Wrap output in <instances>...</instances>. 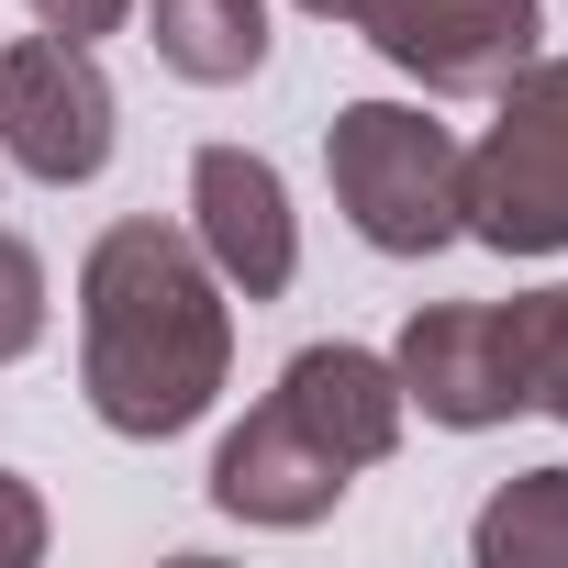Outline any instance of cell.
Returning <instances> with one entry per match:
<instances>
[{
  "instance_id": "obj_9",
  "label": "cell",
  "mask_w": 568,
  "mask_h": 568,
  "mask_svg": "<svg viewBox=\"0 0 568 568\" xmlns=\"http://www.w3.org/2000/svg\"><path fill=\"white\" fill-rule=\"evenodd\" d=\"M278 402H291L346 468L402 457V424H413V402H402V379H390L379 346H302L291 368H278Z\"/></svg>"
},
{
  "instance_id": "obj_3",
  "label": "cell",
  "mask_w": 568,
  "mask_h": 568,
  "mask_svg": "<svg viewBox=\"0 0 568 568\" xmlns=\"http://www.w3.org/2000/svg\"><path fill=\"white\" fill-rule=\"evenodd\" d=\"M468 234L490 256H568V57H524L468 145Z\"/></svg>"
},
{
  "instance_id": "obj_12",
  "label": "cell",
  "mask_w": 568,
  "mask_h": 568,
  "mask_svg": "<svg viewBox=\"0 0 568 568\" xmlns=\"http://www.w3.org/2000/svg\"><path fill=\"white\" fill-rule=\"evenodd\" d=\"M513 357H524V413H557L568 424V278L513 302Z\"/></svg>"
},
{
  "instance_id": "obj_5",
  "label": "cell",
  "mask_w": 568,
  "mask_h": 568,
  "mask_svg": "<svg viewBox=\"0 0 568 568\" xmlns=\"http://www.w3.org/2000/svg\"><path fill=\"white\" fill-rule=\"evenodd\" d=\"M346 23L424 101H490L546 45V0H346Z\"/></svg>"
},
{
  "instance_id": "obj_2",
  "label": "cell",
  "mask_w": 568,
  "mask_h": 568,
  "mask_svg": "<svg viewBox=\"0 0 568 568\" xmlns=\"http://www.w3.org/2000/svg\"><path fill=\"white\" fill-rule=\"evenodd\" d=\"M324 179L368 256H446L468 234V145L424 101H346L324 123Z\"/></svg>"
},
{
  "instance_id": "obj_16",
  "label": "cell",
  "mask_w": 568,
  "mask_h": 568,
  "mask_svg": "<svg viewBox=\"0 0 568 568\" xmlns=\"http://www.w3.org/2000/svg\"><path fill=\"white\" fill-rule=\"evenodd\" d=\"M291 12H313V23H346V0H291Z\"/></svg>"
},
{
  "instance_id": "obj_4",
  "label": "cell",
  "mask_w": 568,
  "mask_h": 568,
  "mask_svg": "<svg viewBox=\"0 0 568 568\" xmlns=\"http://www.w3.org/2000/svg\"><path fill=\"white\" fill-rule=\"evenodd\" d=\"M123 145V101L101 79L90 45L68 34H23V45H0V156H12L34 190H90Z\"/></svg>"
},
{
  "instance_id": "obj_6",
  "label": "cell",
  "mask_w": 568,
  "mask_h": 568,
  "mask_svg": "<svg viewBox=\"0 0 568 568\" xmlns=\"http://www.w3.org/2000/svg\"><path fill=\"white\" fill-rule=\"evenodd\" d=\"M390 379L424 424L490 435L524 413V357H513V302H424L390 346Z\"/></svg>"
},
{
  "instance_id": "obj_15",
  "label": "cell",
  "mask_w": 568,
  "mask_h": 568,
  "mask_svg": "<svg viewBox=\"0 0 568 568\" xmlns=\"http://www.w3.org/2000/svg\"><path fill=\"white\" fill-rule=\"evenodd\" d=\"M23 12H34L45 34H68V45H101V34L134 23V0H23Z\"/></svg>"
},
{
  "instance_id": "obj_1",
  "label": "cell",
  "mask_w": 568,
  "mask_h": 568,
  "mask_svg": "<svg viewBox=\"0 0 568 568\" xmlns=\"http://www.w3.org/2000/svg\"><path fill=\"white\" fill-rule=\"evenodd\" d=\"M223 379H234V291L190 245V223L156 212L101 223L79 256V390L101 435L168 446L223 402Z\"/></svg>"
},
{
  "instance_id": "obj_7",
  "label": "cell",
  "mask_w": 568,
  "mask_h": 568,
  "mask_svg": "<svg viewBox=\"0 0 568 568\" xmlns=\"http://www.w3.org/2000/svg\"><path fill=\"white\" fill-rule=\"evenodd\" d=\"M190 245L212 256V278L234 302H278L302 278V212L256 145H201L190 156Z\"/></svg>"
},
{
  "instance_id": "obj_13",
  "label": "cell",
  "mask_w": 568,
  "mask_h": 568,
  "mask_svg": "<svg viewBox=\"0 0 568 568\" xmlns=\"http://www.w3.org/2000/svg\"><path fill=\"white\" fill-rule=\"evenodd\" d=\"M45 346V256L23 234H0V368Z\"/></svg>"
},
{
  "instance_id": "obj_10",
  "label": "cell",
  "mask_w": 568,
  "mask_h": 568,
  "mask_svg": "<svg viewBox=\"0 0 568 568\" xmlns=\"http://www.w3.org/2000/svg\"><path fill=\"white\" fill-rule=\"evenodd\" d=\"M134 23L190 90H245L267 68V0H134Z\"/></svg>"
},
{
  "instance_id": "obj_8",
  "label": "cell",
  "mask_w": 568,
  "mask_h": 568,
  "mask_svg": "<svg viewBox=\"0 0 568 568\" xmlns=\"http://www.w3.org/2000/svg\"><path fill=\"white\" fill-rule=\"evenodd\" d=\"M346 490H357V468H346L291 402H278V390L212 446V513H234V524H256V535H302V524H324Z\"/></svg>"
},
{
  "instance_id": "obj_11",
  "label": "cell",
  "mask_w": 568,
  "mask_h": 568,
  "mask_svg": "<svg viewBox=\"0 0 568 568\" xmlns=\"http://www.w3.org/2000/svg\"><path fill=\"white\" fill-rule=\"evenodd\" d=\"M479 568H568V468H513L479 524H468Z\"/></svg>"
},
{
  "instance_id": "obj_14",
  "label": "cell",
  "mask_w": 568,
  "mask_h": 568,
  "mask_svg": "<svg viewBox=\"0 0 568 568\" xmlns=\"http://www.w3.org/2000/svg\"><path fill=\"white\" fill-rule=\"evenodd\" d=\"M45 535H57V524H45L34 479H23V468H0V568H34V557H45Z\"/></svg>"
}]
</instances>
